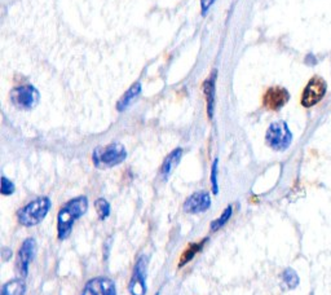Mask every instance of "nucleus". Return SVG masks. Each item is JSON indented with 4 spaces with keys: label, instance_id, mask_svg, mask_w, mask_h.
I'll return each mask as SVG.
<instances>
[{
    "label": "nucleus",
    "instance_id": "obj_8",
    "mask_svg": "<svg viewBox=\"0 0 331 295\" xmlns=\"http://www.w3.org/2000/svg\"><path fill=\"white\" fill-rule=\"evenodd\" d=\"M290 100V93L283 87H270L263 96V104L268 110L278 111L285 106Z\"/></svg>",
    "mask_w": 331,
    "mask_h": 295
},
{
    "label": "nucleus",
    "instance_id": "obj_12",
    "mask_svg": "<svg viewBox=\"0 0 331 295\" xmlns=\"http://www.w3.org/2000/svg\"><path fill=\"white\" fill-rule=\"evenodd\" d=\"M216 71L211 74V77L209 79L205 80L203 83V92H205L206 97V105H207V114L209 118L212 119L214 118V111H215V92H216Z\"/></svg>",
    "mask_w": 331,
    "mask_h": 295
},
{
    "label": "nucleus",
    "instance_id": "obj_9",
    "mask_svg": "<svg viewBox=\"0 0 331 295\" xmlns=\"http://www.w3.org/2000/svg\"><path fill=\"white\" fill-rule=\"evenodd\" d=\"M37 254V241L34 238H26L19 250L17 258V270L22 277H26L29 273V265L35 258Z\"/></svg>",
    "mask_w": 331,
    "mask_h": 295
},
{
    "label": "nucleus",
    "instance_id": "obj_14",
    "mask_svg": "<svg viewBox=\"0 0 331 295\" xmlns=\"http://www.w3.org/2000/svg\"><path fill=\"white\" fill-rule=\"evenodd\" d=\"M140 93H141V83H140V82H136L135 84H132V86L129 87L128 91H127V92L122 96V98H120L119 101H118L117 110L118 111L127 110V109L135 102L136 98L140 96Z\"/></svg>",
    "mask_w": 331,
    "mask_h": 295
},
{
    "label": "nucleus",
    "instance_id": "obj_18",
    "mask_svg": "<svg viewBox=\"0 0 331 295\" xmlns=\"http://www.w3.org/2000/svg\"><path fill=\"white\" fill-rule=\"evenodd\" d=\"M232 215H233V207L228 206L224 211L221 212V215L219 216L218 219H215V220L211 223V227H210L211 232H216L219 231V229H221V228L224 227L228 221L230 220Z\"/></svg>",
    "mask_w": 331,
    "mask_h": 295
},
{
    "label": "nucleus",
    "instance_id": "obj_16",
    "mask_svg": "<svg viewBox=\"0 0 331 295\" xmlns=\"http://www.w3.org/2000/svg\"><path fill=\"white\" fill-rule=\"evenodd\" d=\"M25 292H26V285L21 278L8 281L2 287V295H25Z\"/></svg>",
    "mask_w": 331,
    "mask_h": 295
},
{
    "label": "nucleus",
    "instance_id": "obj_6",
    "mask_svg": "<svg viewBox=\"0 0 331 295\" xmlns=\"http://www.w3.org/2000/svg\"><path fill=\"white\" fill-rule=\"evenodd\" d=\"M326 91H327V84L321 77H313L308 82V84L304 88L301 93V106L304 108H312L318 104L322 98L325 97Z\"/></svg>",
    "mask_w": 331,
    "mask_h": 295
},
{
    "label": "nucleus",
    "instance_id": "obj_22",
    "mask_svg": "<svg viewBox=\"0 0 331 295\" xmlns=\"http://www.w3.org/2000/svg\"><path fill=\"white\" fill-rule=\"evenodd\" d=\"M215 3V0H201V7H202V13L205 15L207 11L211 8L212 4Z\"/></svg>",
    "mask_w": 331,
    "mask_h": 295
},
{
    "label": "nucleus",
    "instance_id": "obj_17",
    "mask_svg": "<svg viewBox=\"0 0 331 295\" xmlns=\"http://www.w3.org/2000/svg\"><path fill=\"white\" fill-rule=\"evenodd\" d=\"M281 281H282V286L286 290H294L300 282V278L297 276L296 270H294L292 268H286L281 273Z\"/></svg>",
    "mask_w": 331,
    "mask_h": 295
},
{
    "label": "nucleus",
    "instance_id": "obj_21",
    "mask_svg": "<svg viewBox=\"0 0 331 295\" xmlns=\"http://www.w3.org/2000/svg\"><path fill=\"white\" fill-rule=\"evenodd\" d=\"M218 163L219 161L215 160L212 163L211 167V187H212V193L218 194L219 193V185H218Z\"/></svg>",
    "mask_w": 331,
    "mask_h": 295
},
{
    "label": "nucleus",
    "instance_id": "obj_11",
    "mask_svg": "<svg viewBox=\"0 0 331 295\" xmlns=\"http://www.w3.org/2000/svg\"><path fill=\"white\" fill-rule=\"evenodd\" d=\"M211 207V197L207 192H196L184 202V211L188 214H201Z\"/></svg>",
    "mask_w": 331,
    "mask_h": 295
},
{
    "label": "nucleus",
    "instance_id": "obj_5",
    "mask_svg": "<svg viewBox=\"0 0 331 295\" xmlns=\"http://www.w3.org/2000/svg\"><path fill=\"white\" fill-rule=\"evenodd\" d=\"M11 101L16 108L20 110H31L38 105L40 100V95L38 89L31 84L16 87L11 91Z\"/></svg>",
    "mask_w": 331,
    "mask_h": 295
},
{
    "label": "nucleus",
    "instance_id": "obj_15",
    "mask_svg": "<svg viewBox=\"0 0 331 295\" xmlns=\"http://www.w3.org/2000/svg\"><path fill=\"white\" fill-rule=\"evenodd\" d=\"M209 241V238H203L202 241L200 242H192L189 246H188L187 249L183 251L180 256V260H179V267H184L189 263L190 260H193L194 256L198 254V252L202 251V249L205 247V243Z\"/></svg>",
    "mask_w": 331,
    "mask_h": 295
},
{
    "label": "nucleus",
    "instance_id": "obj_13",
    "mask_svg": "<svg viewBox=\"0 0 331 295\" xmlns=\"http://www.w3.org/2000/svg\"><path fill=\"white\" fill-rule=\"evenodd\" d=\"M181 157H183V149H181V147H178L175 151H172L171 153L167 156V158H165L162 165V169H160V176H162L164 182L170 178L172 171L176 169V166H178L179 162H180Z\"/></svg>",
    "mask_w": 331,
    "mask_h": 295
},
{
    "label": "nucleus",
    "instance_id": "obj_19",
    "mask_svg": "<svg viewBox=\"0 0 331 295\" xmlns=\"http://www.w3.org/2000/svg\"><path fill=\"white\" fill-rule=\"evenodd\" d=\"M95 209L97 212L98 218L101 220H106L110 216V203L107 202L105 198H98L95 202Z\"/></svg>",
    "mask_w": 331,
    "mask_h": 295
},
{
    "label": "nucleus",
    "instance_id": "obj_7",
    "mask_svg": "<svg viewBox=\"0 0 331 295\" xmlns=\"http://www.w3.org/2000/svg\"><path fill=\"white\" fill-rule=\"evenodd\" d=\"M146 272H147V256L141 255L136 260L133 273L129 281V292L131 295L146 294Z\"/></svg>",
    "mask_w": 331,
    "mask_h": 295
},
{
    "label": "nucleus",
    "instance_id": "obj_2",
    "mask_svg": "<svg viewBox=\"0 0 331 295\" xmlns=\"http://www.w3.org/2000/svg\"><path fill=\"white\" fill-rule=\"evenodd\" d=\"M51 207L52 202L48 197H39L19 210L17 212L19 223L24 227H35L46 219Z\"/></svg>",
    "mask_w": 331,
    "mask_h": 295
},
{
    "label": "nucleus",
    "instance_id": "obj_20",
    "mask_svg": "<svg viewBox=\"0 0 331 295\" xmlns=\"http://www.w3.org/2000/svg\"><path fill=\"white\" fill-rule=\"evenodd\" d=\"M16 187L13 184V182H11L10 179L6 178V176H2V188H0V192L3 196H11V194L15 193Z\"/></svg>",
    "mask_w": 331,
    "mask_h": 295
},
{
    "label": "nucleus",
    "instance_id": "obj_23",
    "mask_svg": "<svg viewBox=\"0 0 331 295\" xmlns=\"http://www.w3.org/2000/svg\"><path fill=\"white\" fill-rule=\"evenodd\" d=\"M3 250L7 252L6 255H4V260H8V259L12 258V250L11 249H3Z\"/></svg>",
    "mask_w": 331,
    "mask_h": 295
},
{
    "label": "nucleus",
    "instance_id": "obj_4",
    "mask_svg": "<svg viewBox=\"0 0 331 295\" xmlns=\"http://www.w3.org/2000/svg\"><path fill=\"white\" fill-rule=\"evenodd\" d=\"M267 145L274 152L287 151L292 142V133L285 120L273 122L265 133Z\"/></svg>",
    "mask_w": 331,
    "mask_h": 295
},
{
    "label": "nucleus",
    "instance_id": "obj_3",
    "mask_svg": "<svg viewBox=\"0 0 331 295\" xmlns=\"http://www.w3.org/2000/svg\"><path fill=\"white\" fill-rule=\"evenodd\" d=\"M127 158V151L120 142H111L106 146H98L93 151L92 160L98 169H110L118 166Z\"/></svg>",
    "mask_w": 331,
    "mask_h": 295
},
{
    "label": "nucleus",
    "instance_id": "obj_10",
    "mask_svg": "<svg viewBox=\"0 0 331 295\" xmlns=\"http://www.w3.org/2000/svg\"><path fill=\"white\" fill-rule=\"evenodd\" d=\"M82 295H117V289H115L114 281L110 278L96 277L87 282Z\"/></svg>",
    "mask_w": 331,
    "mask_h": 295
},
{
    "label": "nucleus",
    "instance_id": "obj_1",
    "mask_svg": "<svg viewBox=\"0 0 331 295\" xmlns=\"http://www.w3.org/2000/svg\"><path fill=\"white\" fill-rule=\"evenodd\" d=\"M88 210V198L79 196L68 201L60 209L57 215V236L60 240H66L73 231L74 223L82 218Z\"/></svg>",
    "mask_w": 331,
    "mask_h": 295
}]
</instances>
